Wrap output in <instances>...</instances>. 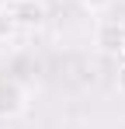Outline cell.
<instances>
[{"mask_svg": "<svg viewBox=\"0 0 125 129\" xmlns=\"http://www.w3.org/2000/svg\"><path fill=\"white\" fill-rule=\"evenodd\" d=\"M4 11L14 18L18 28H38L49 18V7L42 0H4Z\"/></svg>", "mask_w": 125, "mask_h": 129, "instance_id": "cell-1", "label": "cell"}, {"mask_svg": "<svg viewBox=\"0 0 125 129\" xmlns=\"http://www.w3.org/2000/svg\"><path fill=\"white\" fill-rule=\"evenodd\" d=\"M24 112H28V91L14 77H4L0 80V119H18Z\"/></svg>", "mask_w": 125, "mask_h": 129, "instance_id": "cell-2", "label": "cell"}, {"mask_svg": "<svg viewBox=\"0 0 125 129\" xmlns=\"http://www.w3.org/2000/svg\"><path fill=\"white\" fill-rule=\"evenodd\" d=\"M94 45L101 52H108V56L125 52V24L122 21H101L97 31H94Z\"/></svg>", "mask_w": 125, "mask_h": 129, "instance_id": "cell-3", "label": "cell"}, {"mask_svg": "<svg viewBox=\"0 0 125 129\" xmlns=\"http://www.w3.org/2000/svg\"><path fill=\"white\" fill-rule=\"evenodd\" d=\"M14 28H18V24H14V18H11V14H7V11L0 7V39H7V35H11Z\"/></svg>", "mask_w": 125, "mask_h": 129, "instance_id": "cell-4", "label": "cell"}, {"mask_svg": "<svg viewBox=\"0 0 125 129\" xmlns=\"http://www.w3.org/2000/svg\"><path fill=\"white\" fill-rule=\"evenodd\" d=\"M83 11H90V14H97V11H104V7H111V0H80Z\"/></svg>", "mask_w": 125, "mask_h": 129, "instance_id": "cell-5", "label": "cell"}, {"mask_svg": "<svg viewBox=\"0 0 125 129\" xmlns=\"http://www.w3.org/2000/svg\"><path fill=\"white\" fill-rule=\"evenodd\" d=\"M115 84H118V91H122V94H125V63L118 66V77H115Z\"/></svg>", "mask_w": 125, "mask_h": 129, "instance_id": "cell-6", "label": "cell"}, {"mask_svg": "<svg viewBox=\"0 0 125 129\" xmlns=\"http://www.w3.org/2000/svg\"><path fill=\"white\" fill-rule=\"evenodd\" d=\"M0 7H4V0H0Z\"/></svg>", "mask_w": 125, "mask_h": 129, "instance_id": "cell-7", "label": "cell"}, {"mask_svg": "<svg viewBox=\"0 0 125 129\" xmlns=\"http://www.w3.org/2000/svg\"><path fill=\"white\" fill-rule=\"evenodd\" d=\"M122 56H125V52H122Z\"/></svg>", "mask_w": 125, "mask_h": 129, "instance_id": "cell-8", "label": "cell"}]
</instances>
